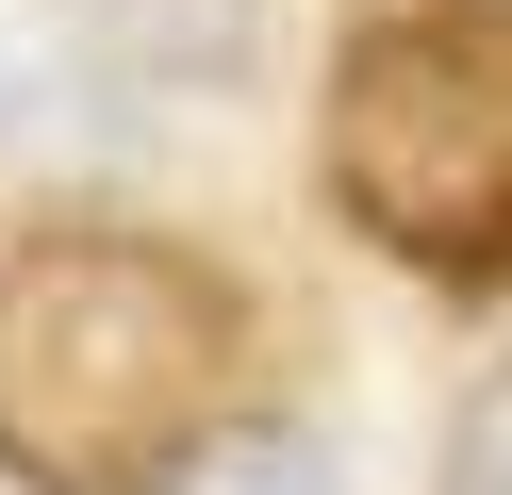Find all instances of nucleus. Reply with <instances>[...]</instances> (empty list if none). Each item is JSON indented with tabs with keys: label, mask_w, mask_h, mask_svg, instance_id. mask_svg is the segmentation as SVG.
Masks as SVG:
<instances>
[{
	"label": "nucleus",
	"mask_w": 512,
	"mask_h": 495,
	"mask_svg": "<svg viewBox=\"0 0 512 495\" xmlns=\"http://www.w3.org/2000/svg\"><path fill=\"white\" fill-rule=\"evenodd\" d=\"M232 380V297L149 231H34L0 264V479L166 495Z\"/></svg>",
	"instance_id": "nucleus-1"
},
{
	"label": "nucleus",
	"mask_w": 512,
	"mask_h": 495,
	"mask_svg": "<svg viewBox=\"0 0 512 495\" xmlns=\"http://www.w3.org/2000/svg\"><path fill=\"white\" fill-rule=\"evenodd\" d=\"M331 215L397 264H512V0L380 17L331 66Z\"/></svg>",
	"instance_id": "nucleus-2"
},
{
	"label": "nucleus",
	"mask_w": 512,
	"mask_h": 495,
	"mask_svg": "<svg viewBox=\"0 0 512 495\" xmlns=\"http://www.w3.org/2000/svg\"><path fill=\"white\" fill-rule=\"evenodd\" d=\"M166 495H347V462H331V429L248 413V429H199V462H182Z\"/></svg>",
	"instance_id": "nucleus-3"
},
{
	"label": "nucleus",
	"mask_w": 512,
	"mask_h": 495,
	"mask_svg": "<svg viewBox=\"0 0 512 495\" xmlns=\"http://www.w3.org/2000/svg\"><path fill=\"white\" fill-rule=\"evenodd\" d=\"M446 495H512V363L463 396V429H446Z\"/></svg>",
	"instance_id": "nucleus-4"
}]
</instances>
